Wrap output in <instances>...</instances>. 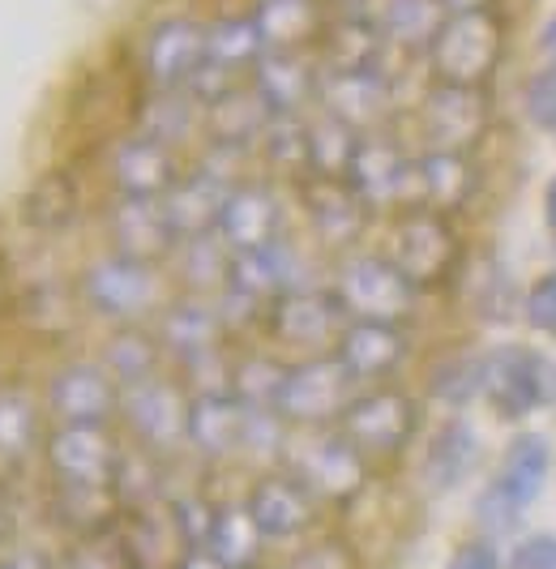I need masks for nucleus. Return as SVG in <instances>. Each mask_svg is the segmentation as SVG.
Returning a JSON list of instances; mask_svg holds the SVG:
<instances>
[{
    "instance_id": "f257e3e1",
    "label": "nucleus",
    "mask_w": 556,
    "mask_h": 569,
    "mask_svg": "<svg viewBox=\"0 0 556 569\" xmlns=\"http://www.w3.org/2000/svg\"><path fill=\"white\" fill-rule=\"evenodd\" d=\"M428 73L433 82L488 86L505 57V18L497 9H458L445 13L433 43H428Z\"/></svg>"
},
{
    "instance_id": "f03ea898",
    "label": "nucleus",
    "mask_w": 556,
    "mask_h": 569,
    "mask_svg": "<svg viewBox=\"0 0 556 569\" xmlns=\"http://www.w3.org/2000/svg\"><path fill=\"white\" fill-rule=\"evenodd\" d=\"M78 300L95 317H108L116 326H133L146 313L159 309L163 300V279L159 266L150 261H133L125 253H103L95 257L78 279Z\"/></svg>"
},
{
    "instance_id": "7ed1b4c3",
    "label": "nucleus",
    "mask_w": 556,
    "mask_h": 569,
    "mask_svg": "<svg viewBox=\"0 0 556 569\" xmlns=\"http://www.w3.org/2000/svg\"><path fill=\"white\" fill-rule=\"evenodd\" d=\"M389 261L407 274V283L424 291V287L445 283L458 270V231L449 223V214L428 210V206H403L394 228H389Z\"/></svg>"
},
{
    "instance_id": "20e7f679",
    "label": "nucleus",
    "mask_w": 556,
    "mask_h": 569,
    "mask_svg": "<svg viewBox=\"0 0 556 569\" xmlns=\"http://www.w3.org/2000/svg\"><path fill=\"white\" fill-rule=\"evenodd\" d=\"M351 399H356V377L330 351V356H308L300 365H287L275 411L282 416V425L326 428L338 425Z\"/></svg>"
},
{
    "instance_id": "39448f33",
    "label": "nucleus",
    "mask_w": 556,
    "mask_h": 569,
    "mask_svg": "<svg viewBox=\"0 0 556 569\" xmlns=\"http://www.w3.org/2000/svg\"><path fill=\"white\" fill-rule=\"evenodd\" d=\"M334 296L356 321H389L403 326L416 309V287L386 253H351L338 266Z\"/></svg>"
},
{
    "instance_id": "423d86ee",
    "label": "nucleus",
    "mask_w": 556,
    "mask_h": 569,
    "mask_svg": "<svg viewBox=\"0 0 556 569\" xmlns=\"http://www.w3.org/2000/svg\"><path fill=\"white\" fill-rule=\"evenodd\" d=\"M419 428V402L398 386H373L347 402L338 416V432L360 450L364 458L403 455Z\"/></svg>"
},
{
    "instance_id": "0eeeda50",
    "label": "nucleus",
    "mask_w": 556,
    "mask_h": 569,
    "mask_svg": "<svg viewBox=\"0 0 556 569\" xmlns=\"http://www.w3.org/2000/svg\"><path fill=\"white\" fill-rule=\"evenodd\" d=\"M342 180L356 189V198L368 210L416 206V154H407V146L398 142V138H389L386 129L360 133Z\"/></svg>"
},
{
    "instance_id": "6e6552de",
    "label": "nucleus",
    "mask_w": 556,
    "mask_h": 569,
    "mask_svg": "<svg viewBox=\"0 0 556 569\" xmlns=\"http://www.w3.org/2000/svg\"><path fill=\"white\" fill-rule=\"evenodd\" d=\"M488 94L484 86L433 82L416 103V129L424 150H463L471 154L479 138L488 133Z\"/></svg>"
},
{
    "instance_id": "1a4fd4ad",
    "label": "nucleus",
    "mask_w": 556,
    "mask_h": 569,
    "mask_svg": "<svg viewBox=\"0 0 556 569\" xmlns=\"http://www.w3.org/2000/svg\"><path fill=\"white\" fill-rule=\"evenodd\" d=\"M129 432L138 437L141 450L167 455L176 446H185V425H189V395L180 381H171L163 372L133 381L120 390V411H116Z\"/></svg>"
},
{
    "instance_id": "9d476101",
    "label": "nucleus",
    "mask_w": 556,
    "mask_h": 569,
    "mask_svg": "<svg viewBox=\"0 0 556 569\" xmlns=\"http://www.w3.org/2000/svg\"><path fill=\"white\" fill-rule=\"evenodd\" d=\"M351 317L338 305V296L321 291V287H296V291H282L266 305V330L275 335V342L282 347H296V351H312L321 356L326 347L338 342L342 326Z\"/></svg>"
},
{
    "instance_id": "9b49d317",
    "label": "nucleus",
    "mask_w": 556,
    "mask_h": 569,
    "mask_svg": "<svg viewBox=\"0 0 556 569\" xmlns=\"http://www.w3.org/2000/svg\"><path fill=\"white\" fill-rule=\"evenodd\" d=\"M43 458L52 467L56 485L111 488L125 450L108 425H56L43 441Z\"/></svg>"
},
{
    "instance_id": "f8f14e48",
    "label": "nucleus",
    "mask_w": 556,
    "mask_h": 569,
    "mask_svg": "<svg viewBox=\"0 0 556 569\" xmlns=\"http://www.w3.org/2000/svg\"><path fill=\"white\" fill-rule=\"evenodd\" d=\"M141 78L150 90H189L206 64V22L197 18H159L141 39Z\"/></svg>"
},
{
    "instance_id": "ddd939ff",
    "label": "nucleus",
    "mask_w": 556,
    "mask_h": 569,
    "mask_svg": "<svg viewBox=\"0 0 556 569\" xmlns=\"http://www.w3.org/2000/svg\"><path fill=\"white\" fill-rule=\"evenodd\" d=\"M553 395L556 372L539 351L500 347L493 356H484V399L493 402L497 416H505V420H523Z\"/></svg>"
},
{
    "instance_id": "4468645a",
    "label": "nucleus",
    "mask_w": 556,
    "mask_h": 569,
    "mask_svg": "<svg viewBox=\"0 0 556 569\" xmlns=\"http://www.w3.org/2000/svg\"><path fill=\"white\" fill-rule=\"evenodd\" d=\"M291 458V476L317 497V501H351L364 488L368 458L342 437V432H317L300 441L296 450H282Z\"/></svg>"
},
{
    "instance_id": "2eb2a0df",
    "label": "nucleus",
    "mask_w": 556,
    "mask_h": 569,
    "mask_svg": "<svg viewBox=\"0 0 556 569\" xmlns=\"http://www.w3.org/2000/svg\"><path fill=\"white\" fill-rule=\"evenodd\" d=\"M120 411V381L99 360H69L48 381V416L56 425H111Z\"/></svg>"
},
{
    "instance_id": "dca6fc26",
    "label": "nucleus",
    "mask_w": 556,
    "mask_h": 569,
    "mask_svg": "<svg viewBox=\"0 0 556 569\" xmlns=\"http://www.w3.org/2000/svg\"><path fill=\"white\" fill-rule=\"evenodd\" d=\"M185 176L176 146L159 142L150 133H125L108 150V180L116 198H167V189Z\"/></svg>"
},
{
    "instance_id": "f3484780",
    "label": "nucleus",
    "mask_w": 556,
    "mask_h": 569,
    "mask_svg": "<svg viewBox=\"0 0 556 569\" xmlns=\"http://www.w3.org/2000/svg\"><path fill=\"white\" fill-rule=\"evenodd\" d=\"M282 198L270 180H236L231 193L222 198L219 210V236L231 253H249V249H266L282 240Z\"/></svg>"
},
{
    "instance_id": "a211bd4d",
    "label": "nucleus",
    "mask_w": 556,
    "mask_h": 569,
    "mask_svg": "<svg viewBox=\"0 0 556 569\" xmlns=\"http://www.w3.org/2000/svg\"><path fill=\"white\" fill-rule=\"evenodd\" d=\"M317 108L338 116V120L351 124L356 133L381 129L389 108H394V82H389L386 64H381V69H351V73H326V69H321Z\"/></svg>"
},
{
    "instance_id": "6ab92c4d",
    "label": "nucleus",
    "mask_w": 556,
    "mask_h": 569,
    "mask_svg": "<svg viewBox=\"0 0 556 569\" xmlns=\"http://www.w3.org/2000/svg\"><path fill=\"white\" fill-rule=\"evenodd\" d=\"M300 201H305L308 228L317 236V244H326V249H351L373 214L342 176H305Z\"/></svg>"
},
{
    "instance_id": "aec40b11",
    "label": "nucleus",
    "mask_w": 556,
    "mask_h": 569,
    "mask_svg": "<svg viewBox=\"0 0 556 569\" xmlns=\"http://www.w3.org/2000/svg\"><path fill=\"white\" fill-rule=\"evenodd\" d=\"M231 184H236V176L222 171L215 154L185 171L163 198V210L167 219H171V228H176V236L189 240V236H210V231L219 228L222 198L231 193Z\"/></svg>"
},
{
    "instance_id": "412c9836",
    "label": "nucleus",
    "mask_w": 556,
    "mask_h": 569,
    "mask_svg": "<svg viewBox=\"0 0 556 569\" xmlns=\"http://www.w3.org/2000/svg\"><path fill=\"white\" fill-rule=\"evenodd\" d=\"M108 240L111 253H125L133 261H150L159 266L176 253L180 236L167 219L159 198H116L108 206Z\"/></svg>"
},
{
    "instance_id": "4be33fe9",
    "label": "nucleus",
    "mask_w": 556,
    "mask_h": 569,
    "mask_svg": "<svg viewBox=\"0 0 556 569\" xmlns=\"http://www.w3.org/2000/svg\"><path fill=\"white\" fill-rule=\"evenodd\" d=\"M249 86L261 94L270 116H305L308 108H317L321 64L312 60V52H261Z\"/></svg>"
},
{
    "instance_id": "5701e85b",
    "label": "nucleus",
    "mask_w": 556,
    "mask_h": 569,
    "mask_svg": "<svg viewBox=\"0 0 556 569\" xmlns=\"http://www.w3.org/2000/svg\"><path fill=\"white\" fill-rule=\"evenodd\" d=\"M334 356L356 377V386H377V381L394 377L398 365L407 360V335H403V326H389V321H356L351 317L334 342Z\"/></svg>"
},
{
    "instance_id": "b1692460",
    "label": "nucleus",
    "mask_w": 556,
    "mask_h": 569,
    "mask_svg": "<svg viewBox=\"0 0 556 569\" xmlns=\"http://www.w3.org/2000/svg\"><path fill=\"white\" fill-rule=\"evenodd\" d=\"M270 124V108L261 103V94L245 82H236L231 90L215 94L210 103H201V133L206 142L219 146V150H236V154H249L257 150L261 133Z\"/></svg>"
},
{
    "instance_id": "393cba45",
    "label": "nucleus",
    "mask_w": 556,
    "mask_h": 569,
    "mask_svg": "<svg viewBox=\"0 0 556 569\" xmlns=\"http://www.w3.org/2000/svg\"><path fill=\"white\" fill-rule=\"evenodd\" d=\"M245 425H249V407L231 390H197V395H189L185 441L201 458L240 455L245 450Z\"/></svg>"
},
{
    "instance_id": "a878e982",
    "label": "nucleus",
    "mask_w": 556,
    "mask_h": 569,
    "mask_svg": "<svg viewBox=\"0 0 556 569\" xmlns=\"http://www.w3.org/2000/svg\"><path fill=\"white\" fill-rule=\"evenodd\" d=\"M386 34L373 13L364 9H342L330 13L317 43V64L326 73H351V69H381L386 64Z\"/></svg>"
},
{
    "instance_id": "bb28decb",
    "label": "nucleus",
    "mask_w": 556,
    "mask_h": 569,
    "mask_svg": "<svg viewBox=\"0 0 556 569\" xmlns=\"http://www.w3.org/2000/svg\"><path fill=\"white\" fill-rule=\"evenodd\" d=\"M312 506H317V497L291 471L261 476L245 497V510H249L252 527L261 531V540H291V536L308 531Z\"/></svg>"
},
{
    "instance_id": "cd10ccee",
    "label": "nucleus",
    "mask_w": 556,
    "mask_h": 569,
    "mask_svg": "<svg viewBox=\"0 0 556 569\" xmlns=\"http://www.w3.org/2000/svg\"><path fill=\"white\" fill-rule=\"evenodd\" d=\"M159 342H163V356L180 360L185 369L197 365V360H210L222 351V317L215 305H206L201 296H189V300H176L167 305L163 317H159Z\"/></svg>"
},
{
    "instance_id": "c85d7f7f",
    "label": "nucleus",
    "mask_w": 556,
    "mask_h": 569,
    "mask_svg": "<svg viewBox=\"0 0 556 569\" xmlns=\"http://www.w3.org/2000/svg\"><path fill=\"white\" fill-rule=\"evenodd\" d=\"M249 13L266 52H317L330 22L326 0H252Z\"/></svg>"
},
{
    "instance_id": "c756f323",
    "label": "nucleus",
    "mask_w": 556,
    "mask_h": 569,
    "mask_svg": "<svg viewBox=\"0 0 556 569\" xmlns=\"http://www.w3.org/2000/svg\"><path fill=\"white\" fill-rule=\"evenodd\" d=\"M475 163L463 150H419L416 154V206L454 214L471 206Z\"/></svg>"
},
{
    "instance_id": "7c9ffc66",
    "label": "nucleus",
    "mask_w": 556,
    "mask_h": 569,
    "mask_svg": "<svg viewBox=\"0 0 556 569\" xmlns=\"http://www.w3.org/2000/svg\"><path fill=\"white\" fill-rule=\"evenodd\" d=\"M266 43L257 34L252 13H222L215 22H206V69L219 73L227 82H245L252 73V64L261 60Z\"/></svg>"
},
{
    "instance_id": "2f4dec72",
    "label": "nucleus",
    "mask_w": 556,
    "mask_h": 569,
    "mask_svg": "<svg viewBox=\"0 0 556 569\" xmlns=\"http://www.w3.org/2000/svg\"><path fill=\"white\" fill-rule=\"evenodd\" d=\"M78 214H82V184L64 168L39 171L22 198V219L30 228L39 236H60L78 223Z\"/></svg>"
},
{
    "instance_id": "473e14b6",
    "label": "nucleus",
    "mask_w": 556,
    "mask_h": 569,
    "mask_svg": "<svg viewBox=\"0 0 556 569\" xmlns=\"http://www.w3.org/2000/svg\"><path fill=\"white\" fill-rule=\"evenodd\" d=\"M475 458H479V441H475L471 425H463V420H445V425L433 432L428 450H424L419 476H424V485L433 488V492H449V488H458L463 480H467V471L475 467Z\"/></svg>"
},
{
    "instance_id": "72a5a7b5",
    "label": "nucleus",
    "mask_w": 556,
    "mask_h": 569,
    "mask_svg": "<svg viewBox=\"0 0 556 569\" xmlns=\"http://www.w3.org/2000/svg\"><path fill=\"white\" fill-rule=\"evenodd\" d=\"M441 22H445L441 0H386L381 13H377V27L386 34V48H398L407 57H424Z\"/></svg>"
},
{
    "instance_id": "f704fd0d",
    "label": "nucleus",
    "mask_w": 556,
    "mask_h": 569,
    "mask_svg": "<svg viewBox=\"0 0 556 569\" xmlns=\"http://www.w3.org/2000/svg\"><path fill=\"white\" fill-rule=\"evenodd\" d=\"M133 129L167 146H180L201 129V103L189 90H150L133 112Z\"/></svg>"
},
{
    "instance_id": "c9c22d12",
    "label": "nucleus",
    "mask_w": 556,
    "mask_h": 569,
    "mask_svg": "<svg viewBox=\"0 0 556 569\" xmlns=\"http://www.w3.org/2000/svg\"><path fill=\"white\" fill-rule=\"evenodd\" d=\"M159 360H163V342H159V335L141 330L138 321L133 326H116L111 339L103 342V356H99V365L120 381V390L133 386V381L155 377Z\"/></svg>"
},
{
    "instance_id": "e433bc0d",
    "label": "nucleus",
    "mask_w": 556,
    "mask_h": 569,
    "mask_svg": "<svg viewBox=\"0 0 556 569\" xmlns=\"http://www.w3.org/2000/svg\"><path fill=\"white\" fill-rule=\"evenodd\" d=\"M43 446V411L22 386L0 390V462H27Z\"/></svg>"
},
{
    "instance_id": "4c0bfd02",
    "label": "nucleus",
    "mask_w": 556,
    "mask_h": 569,
    "mask_svg": "<svg viewBox=\"0 0 556 569\" xmlns=\"http://www.w3.org/2000/svg\"><path fill=\"white\" fill-rule=\"evenodd\" d=\"M206 557L219 569H252L261 557V531L252 527L245 506H219L206 540Z\"/></svg>"
},
{
    "instance_id": "58836bf2",
    "label": "nucleus",
    "mask_w": 556,
    "mask_h": 569,
    "mask_svg": "<svg viewBox=\"0 0 556 569\" xmlns=\"http://www.w3.org/2000/svg\"><path fill=\"white\" fill-rule=\"evenodd\" d=\"M308 129V176H342L351 163V150L360 142V133L351 124H342L338 116L317 112L305 116Z\"/></svg>"
},
{
    "instance_id": "ea45409f",
    "label": "nucleus",
    "mask_w": 556,
    "mask_h": 569,
    "mask_svg": "<svg viewBox=\"0 0 556 569\" xmlns=\"http://www.w3.org/2000/svg\"><path fill=\"white\" fill-rule=\"evenodd\" d=\"M180 253V283L189 287V296H206V291H222L227 287V266H231V249L219 236H189L176 244Z\"/></svg>"
},
{
    "instance_id": "a19ab883",
    "label": "nucleus",
    "mask_w": 556,
    "mask_h": 569,
    "mask_svg": "<svg viewBox=\"0 0 556 569\" xmlns=\"http://www.w3.org/2000/svg\"><path fill=\"white\" fill-rule=\"evenodd\" d=\"M544 476H548V441L535 437V432H523V437L509 446V455H505V467H500L497 485L505 488L518 506H527V501L539 497Z\"/></svg>"
},
{
    "instance_id": "79ce46f5",
    "label": "nucleus",
    "mask_w": 556,
    "mask_h": 569,
    "mask_svg": "<svg viewBox=\"0 0 556 569\" xmlns=\"http://www.w3.org/2000/svg\"><path fill=\"white\" fill-rule=\"evenodd\" d=\"M261 159L275 171H287V176H308V129L305 116H270L266 133H261Z\"/></svg>"
},
{
    "instance_id": "37998d69",
    "label": "nucleus",
    "mask_w": 556,
    "mask_h": 569,
    "mask_svg": "<svg viewBox=\"0 0 556 569\" xmlns=\"http://www.w3.org/2000/svg\"><path fill=\"white\" fill-rule=\"evenodd\" d=\"M282 377H287V365L275 360V356H245L231 365V377H227V390L245 407H270L275 411V399L282 390Z\"/></svg>"
},
{
    "instance_id": "c03bdc74",
    "label": "nucleus",
    "mask_w": 556,
    "mask_h": 569,
    "mask_svg": "<svg viewBox=\"0 0 556 569\" xmlns=\"http://www.w3.org/2000/svg\"><path fill=\"white\" fill-rule=\"evenodd\" d=\"M64 569H141V557L129 536L116 531V522L103 531L78 536V543L69 548Z\"/></svg>"
},
{
    "instance_id": "a18cd8bd",
    "label": "nucleus",
    "mask_w": 556,
    "mask_h": 569,
    "mask_svg": "<svg viewBox=\"0 0 556 569\" xmlns=\"http://www.w3.org/2000/svg\"><path fill=\"white\" fill-rule=\"evenodd\" d=\"M428 390L449 407H463L475 395H484V356H449L433 369Z\"/></svg>"
},
{
    "instance_id": "49530a36",
    "label": "nucleus",
    "mask_w": 556,
    "mask_h": 569,
    "mask_svg": "<svg viewBox=\"0 0 556 569\" xmlns=\"http://www.w3.org/2000/svg\"><path fill=\"white\" fill-rule=\"evenodd\" d=\"M523 103H527V116L539 129H556V60L530 78L527 90H523Z\"/></svg>"
},
{
    "instance_id": "de8ad7c7",
    "label": "nucleus",
    "mask_w": 556,
    "mask_h": 569,
    "mask_svg": "<svg viewBox=\"0 0 556 569\" xmlns=\"http://www.w3.org/2000/svg\"><path fill=\"white\" fill-rule=\"evenodd\" d=\"M518 518H523V506H518V501H514L500 485H493L484 497H479V527H484V531L505 536V531H514V527H518Z\"/></svg>"
},
{
    "instance_id": "09e8293b",
    "label": "nucleus",
    "mask_w": 556,
    "mask_h": 569,
    "mask_svg": "<svg viewBox=\"0 0 556 569\" xmlns=\"http://www.w3.org/2000/svg\"><path fill=\"white\" fill-rule=\"evenodd\" d=\"M527 321L544 335H556V270L527 291Z\"/></svg>"
},
{
    "instance_id": "8fccbe9b",
    "label": "nucleus",
    "mask_w": 556,
    "mask_h": 569,
    "mask_svg": "<svg viewBox=\"0 0 556 569\" xmlns=\"http://www.w3.org/2000/svg\"><path fill=\"white\" fill-rule=\"evenodd\" d=\"M505 569H556V536H535L518 543Z\"/></svg>"
},
{
    "instance_id": "3c124183",
    "label": "nucleus",
    "mask_w": 556,
    "mask_h": 569,
    "mask_svg": "<svg viewBox=\"0 0 556 569\" xmlns=\"http://www.w3.org/2000/svg\"><path fill=\"white\" fill-rule=\"evenodd\" d=\"M287 569H351V557L342 552V543H312Z\"/></svg>"
},
{
    "instance_id": "603ef678",
    "label": "nucleus",
    "mask_w": 556,
    "mask_h": 569,
    "mask_svg": "<svg viewBox=\"0 0 556 569\" xmlns=\"http://www.w3.org/2000/svg\"><path fill=\"white\" fill-rule=\"evenodd\" d=\"M445 569H497V552H493V543L471 540L445 561Z\"/></svg>"
},
{
    "instance_id": "864d4df0",
    "label": "nucleus",
    "mask_w": 556,
    "mask_h": 569,
    "mask_svg": "<svg viewBox=\"0 0 556 569\" xmlns=\"http://www.w3.org/2000/svg\"><path fill=\"white\" fill-rule=\"evenodd\" d=\"M0 569H52V561H48V552H39V548H13V552L0 561Z\"/></svg>"
},
{
    "instance_id": "5fc2aeb1",
    "label": "nucleus",
    "mask_w": 556,
    "mask_h": 569,
    "mask_svg": "<svg viewBox=\"0 0 556 569\" xmlns=\"http://www.w3.org/2000/svg\"><path fill=\"white\" fill-rule=\"evenodd\" d=\"M544 219H548V231H553L556 240V180L548 184V193H544Z\"/></svg>"
},
{
    "instance_id": "6e6d98bb",
    "label": "nucleus",
    "mask_w": 556,
    "mask_h": 569,
    "mask_svg": "<svg viewBox=\"0 0 556 569\" xmlns=\"http://www.w3.org/2000/svg\"><path fill=\"white\" fill-rule=\"evenodd\" d=\"M13 536V510H9V501H4V492H0V543Z\"/></svg>"
},
{
    "instance_id": "4d7b16f0",
    "label": "nucleus",
    "mask_w": 556,
    "mask_h": 569,
    "mask_svg": "<svg viewBox=\"0 0 556 569\" xmlns=\"http://www.w3.org/2000/svg\"><path fill=\"white\" fill-rule=\"evenodd\" d=\"M176 569H219V566H215L206 552H185V561H180Z\"/></svg>"
},
{
    "instance_id": "13d9d810",
    "label": "nucleus",
    "mask_w": 556,
    "mask_h": 569,
    "mask_svg": "<svg viewBox=\"0 0 556 569\" xmlns=\"http://www.w3.org/2000/svg\"><path fill=\"white\" fill-rule=\"evenodd\" d=\"M445 13H458V9H488V4H497V0H441Z\"/></svg>"
},
{
    "instance_id": "bf43d9fd",
    "label": "nucleus",
    "mask_w": 556,
    "mask_h": 569,
    "mask_svg": "<svg viewBox=\"0 0 556 569\" xmlns=\"http://www.w3.org/2000/svg\"><path fill=\"white\" fill-rule=\"evenodd\" d=\"M539 43H544L548 57H556V13L548 18V27H544V34H539Z\"/></svg>"
}]
</instances>
